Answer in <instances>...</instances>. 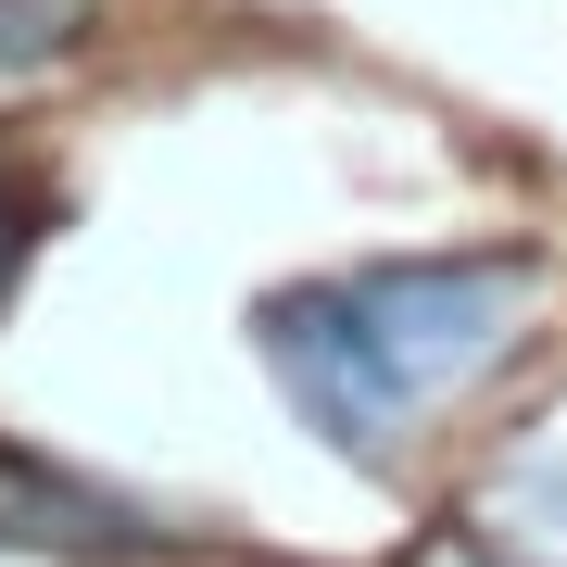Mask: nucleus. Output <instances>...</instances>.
<instances>
[{
    "label": "nucleus",
    "mask_w": 567,
    "mask_h": 567,
    "mask_svg": "<svg viewBox=\"0 0 567 567\" xmlns=\"http://www.w3.org/2000/svg\"><path fill=\"white\" fill-rule=\"evenodd\" d=\"M0 278H13V203H0Z\"/></svg>",
    "instance_id": "6"
},
{
    "label": "nucleus",
    "mask_w": 567,
    "mask_h": 567,
    "mask_svg": "<svg viewBox=\"0 0 567 567\" xmlns=\"http://www.w3.org/2000/svg\"><path fill=\"white\" fill-rule=\"evenodd\" d=\"M404 567H517V543H505V529L442 517V529H416V555H404Z\"/></svg>",
    "instance_id": "5"
},
{
    "label": "nucleus",
    "mask_w": 567,
    "mask_h": 567,
    "mask_svg": "<svg viewBox=\"0 0 567 567\" xmlns=\"http://www.w3.org/2000/svg\"><path fill=\"white\" fill-rule=\"evenodd\" d=\"M517 543V567H567V466H529V480H505V517H492Z\"/></svg>",
    "instance_id": "4"
},
{
    "label": "nucleus",
    "mask_w": 567,
    "mask_h": 567,
    "mask_svg": "<svg viewBox=\"0 0 567 567\" xmlns=\"http://www.w3.org/2000/svg\"><path fill=\"white\" fill-rule=\"evenodd\" d=\"M0 543H51V555H102V543H140V505L89 480H51V466L0 454Z\"/></svg>",
    "instance_id": "2"
},
{
    "label": "nucleus",
    "mask_w": 567,
    "mask_h": 567,
    "mask_svg": "<svg viewBox=\"0 0 567 567\" xmlns=\"http://www.w3.org/2000/svg\"><path fill=\"white\" fill-rule=\"evenodd\" d=\"M529 303H543V252H404L365 278L278 290L252 341L303 429H328L353 466H391L429 404H454L480 365L529 341Z\"/></svg>",
    "instance_id": "1"
},
{
    "label": "nucleus",
    "mask_w": 567,
    "mask_h": 567,
    "mask_svg": "<svg viewBox=\"0 0 567 567\" xmlns=\"http://www.w3.org/2000/svg\"><path fill=\"white\" fill-rule=\"evenodd\" d=\"M89 25H102V0H0V89H39L51 63H76Z\"/></svg>",
    "instance_id": "3"
}]
</instances>
